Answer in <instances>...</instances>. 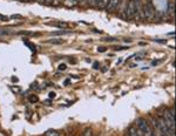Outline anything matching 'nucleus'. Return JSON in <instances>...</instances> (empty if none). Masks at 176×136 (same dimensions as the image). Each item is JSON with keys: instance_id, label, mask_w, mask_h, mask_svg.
<instances>
[{"instance_id": "nucleus-18", "label": "nucleus", "mask_w": 176, "mask_h": 136, "mask_svg": "<svg viewBox=\"0 0 176 136\" xmlns=\"http://www.w3.org/2000/svg\"><path fill=\"white\" fill-rule=\"evenodd\" d=\"M67 33H69V32H67V31H62V32H57V33H54V34H67Z\"/></svg>"}, {"instance_id": "nucleus-26", "label": "nucleus", "mask_w": 176, "mask_h": 136, "mask_svg": "<svg viewBox=\"0 0 176 136\" xmlns=\"http://www.w3.org/2000/svg\"><path fill=\"white\" fill-rule=\"evenodd\" d=\"M61 1H62V0H54V2H55V4H60Z\"/></svg>"}, {"instance_id": "nucleus-8", "label": "nucleus", "mask_w": 176, "mask_h": 136, "mask_svg": "<svg viewBox=\"0 0 176 136\" xmlns=\"http://www.w3.org/2000/svg\"><path fill=\"white\" fill-rule=\"evenodd\" d=\"M45 136H59V133L57 131V130H47L45 133Z\"/></svg>"}, {"instance_id": "nucleus-22", "label": "nucleus", "mask_w": 176, "mask_h": 136, "mask_svg": "<svg viewBox=\"0 0 176 136\" xmlns=\"http://www.w3.org/2000/svg\"><path fill=\"white\" fill-rule=\"evenodd\" d=\"M37 2H39V4H44L45 2V0H35Z\"/></svg>"}, {"instance_id": "nucleus-21", "label": "nucleus", "mask_w": 176, "mask_h": 136, "mask_svg": "<svg viewBox=\"0 0 176 136\" xmlns=\"http://www.w3.org/2000/svg\"><path fill=\"white\" fill-rule=\"evenodd\" d=\"M54 96H55L54 93H49V97H51V99H54Z\"/></svg>"}, {"instance_id": "nucleus-9", "label": "nucleus", "mask_w": 176, "mask_h": 136, "mask_svg": "<svg viewBox=\"0 0 176 136\" xmlns=\"http://www.w3.org/2000/svg\"><path fill=\"white\" fill-rule=\"evenodd\" d=\"M48 42H49V44H55V45H61V44H64V40L62 39H51Z\"/></svg>"}, {"instance_id": "nucleus-27", "label": "nucleus", "mask_w": 176, "mask_h": 136, "mask_svg": "<svg viewBox=\"0 0 176 136\" xmlns=\"http://www.w3.org/2000/svg\"><path fill=\"white\" fill-rule=\"evenodd\" d=\"M0 136H6V135H5V134H4L2 131H0Z\"/></svg>"}, {"instance_id": "nucleus-15", "label": "nucleus", "mask_w": 176, "mask_h": 136, "mask_svg": "<svg viewBox=\"0 0 176 136\" xmlns=\"http://www.w3.org/2000/svg\"><path fill=\"white\" fill-rule=\"evenodd\" d=\"M66 69V65L65 64H62V65L59 66V71H65Z\"/></svg>"}, {"instance_id": "nucleus-14", "label": "nucleus", "mask_w": 176, "mask_h": 136, "mask_svg": "<svg viewBox=\"0 0 176 136\" xmlns=\"http://www.w3.org/2000/svg\"><path fill=\"white\" fill-rule=\"evenodd\" d=\"M87 2H88L91 6H96V0H88Z\"/></svg>"}, {"instance_id": "nucleus-23", "label": "nucleus", "mask_w": 176, "mask_h": 136, "mask_svg": "<svg viewBox=\"0 0 176 136\" xmlns=\"http://www.w3.org/2000/svg\"><path fill=\"white\" fill-rule=\"evenodd\" d=\"M0 19H1V20H7V17H4V15H0Z\"/></svg>"}, {"instance_id": "nucleus-1", "label": "nucleus", "mask_w": 176, "mask_h": 136, "mask_svg": "<svg viewBox=\"0 0 176 136\" xmlns=\"http://www.w3.org/2000/svg\"><path fill=\"white\" fill-rule=\"evenodd\" d=\"M136 124H137L136 128L140 130V133L142 134V136H154L153 130H151V128H150L149 122H148L146 119H142V117L137 119Z\"/></svg>"}, {"instance_id": "nucleus-24", "label": "nucleus", "mask_w": 176, "mask_h": 136, "mask_svg": "<svg viewBox=\"0 0 176 136\" xmlns=\"http://www.w3.org/2000/svg\"><path fill=\"white\" fill-rule=\"evenodd\" d=\"M54 0H45V2H47V4H52Z\"/></svg>"}, {"instance_id": "nucleus-3", "label": "nucleus", "mask_w": 176, "mask_h": 136, "mask_svg": "<svg viewBox=\"0 0 176 136\" xmlns=\"http://www.w3.org/2000/svg\"><path fill=\"white\" fill-rule=\"evenodd\" d=\"M142 10H143V15L146 19L148 20L154 19V17H155V8H154V5H153V2L150 0L142 7Z\"/></svg>"}, {"instance_id": "nucleus-7", "label": "nucleus", "mask_w": 176, "mask_h": 136, "mask_svg": "<svg viewBox=\"0 0 176 136\" xmlns=\"http://www.w3.org/2000/svg\"><path fill=\"white\" fill-rule=\"evenodd\" d=\"M79 2V0H65V5L67 7H72L75 6L76 4Z\"/></svg>"}, {"instance_id": "nucleus-25", "label": "nucleus", "mask_w": 176, "mask_h": 136, "mask_svg": "<svg viewBox=\"0 0 176 136\" xmlns=\"http://www.w3.org/2000/svg\"><path fill=\"white\" fill-rule=\"evenodd\" d=\"M87 1H88V0H80V4H85Z\"/></svg>"}, {"instance_id": "nucleus-28", "label": "nucleus", "mask_w": 176, "mask_h": 136, "mask_svg": "<svg viewBox=\"0 0 176 136\" xmlns=\"http://www.w3.org/2000/svg\"><path fill=\"white\" fill-rule=\"evenodd\" d=\"M21 1H32V0H21Z\"/></svg>"}, {"instance_id": "nucleus-5", "label": "nucleus", "mask_w": 176, "mask_h": 136, "mask_svg": "<svg viewBox=\"0 0 176 136\" xmlns=\"http://www.w3.org/2000/svg\"><path fill=\"white\" fill-rule=\"evenodd\" d=\"M139 133H140V130L133 126V127H129L127 130V136H139Z\"/></svg>"}, {"instance_id": "nucleus-19", "label": "nucleus", "mask_w": 176, "mask_h": 136, "mask_svg": "<svg viewBox=\"0 0 176 136\" xmlns=\"http://www.w3.org/2000/svg\"><path fill=\"white\" fill-rule=\"evenodd\" d=\"M19 34H26V35H31L32 33H31V32H20Z\"/></svg>"}, {"instance_id": "nucleus-17", "label": "nucleus", "mask_w": 176, "mask_h": 136, "mask_svg": "<svg viewBox=\"0 0 176 136\" xmlns=\"http://www.w3.org/2000/svg\"><path fill=\"white\" fill-rule=\"evenodd\" d=\"M156 42H158V44H166L167 42V40H162V39H157V40H155Z\"/></svg>"}, {"instance_id": "nucleus-20", "label": "nucleus", "mask_w": 176, "mask_h": 136, "mask_svg": "<svg viewBox=\"0 0 176 136\" xmlns=\"http://www.w3.org/2000/svg\"><path fill=\"white\" fill-rule=\"evenodd\" d=\"M93 67H94V68L96 69V68H98V67H99V64H98V62H94V65H93Z\"/></svg>"}, {"instance_id": "nucleus-16", "label": "nucleus", "mask_w": 176, "mask_h": 136, "mask_svg": "<svg viewBox=\"0 0 176 136\" xmlns=\"http://www.w3.org/2000/svg\"><path fill=\"white\" fill-rule=\"evenodd\" d=\"M106 49H107L106 47H99V48H98V51H99V52H101V53L106 52Z\"/></svg>"}, {"instance_id": "nucleus-10", "label": "nucleus", "mask_w": 176, "mask_h": 136, "mask_svg": "<svg viewBox=\"0 0 176 136\" xmlns=\"http://www.w3.org/2000/svg\"><path fill=\"white\" fill-rule=\"evenodd\" d=\"M11 31L10 29H0V37H2V35H8V34H11Z\"/></svg>"}, {"instance_id": "nucleus-12", "label": "nucleus", "mask_w": 176, "mask_h": 136, "mask_svg": "<svg viewBox=\"0 0 176 136\" xmlns=\"http://www.w3.org/2000/svg\"><path fill=\"white\" fill-rule=\"evenodd\" d=\"M29 101H31V102H38V97L35 96V95H31V97H29Z\"/></svg>"}, {"instance_id": "nucleus-11", "label": "nucleus", "mask_w": 176, "mask_h": 136, "mask_svg": "<svg viewBox=\"0 0 176 136\" xmlns=\"http://www.w3.org/2000/svg\"><path fill=\"white\" fill-rule=\"evenodd\" d=\"M104 41H107V42H115V41H117L116 38H104V39H102Z\"/></svg>"}, {"instance_id": "nucleus-2", "label": "nucleus", "mask_w": 176, "mask_h": 136, "mask_svg": "<svg viewBox=\"0 0 176 136\" xmlns=\"http://www.w3.org/2000/svg\"><path fill=\"white\" fill-rule=\"evenodd\" d=\"M124 18L127 19H131L136 15V6H135V2L133 0H129L126 5V8H124Z\"/></svg>"}, {"instance_id": "nucleus-13", "label": "nucleus", "mask_w": 176, "mask_h": 136, "mask_svg": "<svg viewBox=\"0 0 176 136\" xmlns=\"http://www.w3.org/2000/svg\"><path fill=\"white\" fill-rule=\"evenodd\" d=\"M170 8H169V14H171V15H173V14H174V4H173V2H170Z\"/></svg>"}, {"instance_id": "nucleus-4", "label": "nucleus", "mask_w": 176, "mask_h": 136, "mask_svg": "<svg viewBox=\"0 0 176 136\" xmlns=\"http://www.w3.org/2000/svg\"><path fill=\"white\" fill-rule=\"evenodd\" d=\"M119 5H120V0H108L107 6H106V11L108 13H111L119 7Z\"/></svg>"}, {"instance_id": "nucleus-6", "label": "nucleus", "mask_w": 176, "mask_h": 136, "mask_svg": "<svg viewBox=\"0 0 176 136\" xmlns=\"http://www.w3.org/2000/svg\"><path fill=\"white\" fill-rule=\"evenodd\" d=\"M107 2H108V0H96V6L102 10V8H106Z\"/></svg>"}]
</instances>
